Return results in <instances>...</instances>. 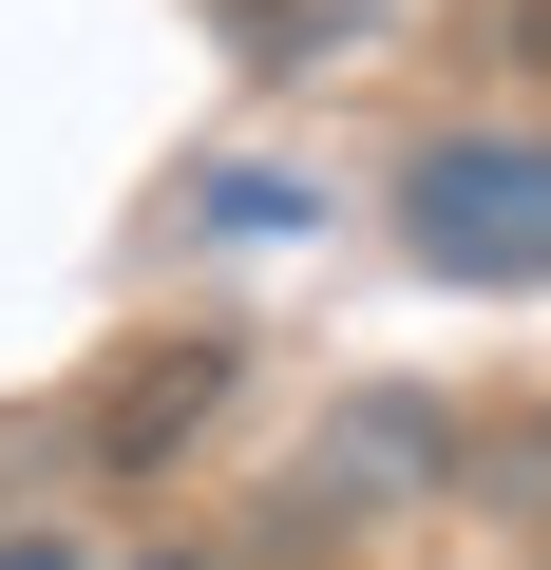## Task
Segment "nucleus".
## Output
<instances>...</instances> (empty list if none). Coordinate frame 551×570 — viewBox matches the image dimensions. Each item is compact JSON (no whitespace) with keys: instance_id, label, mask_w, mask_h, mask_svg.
Wrapping results in <instances>:
<instances>
[{"instance_id":"6","label":"nucleus","mask_w":551,"mask_h":570,"mask_svg":"<svg viewBox=\"0 0 551 570\" xmlns=\"http://www.w3.org/2000/svg\"><path fill=\"white\" fill-rule=\"evenodd\" d=\"M134 570H209V551H134Z\"/></svg>"},{"instance_id":"1","label":"nucleus","mask_w":551,"mask_h":570,"mask_svg":"<svg viewBox=\"0 0 551 570\" xmlns=\"http://www.w3.org/2000/svg\"><path fill=\"white\" fill-rule=\"evenodd\" d=\"M400 228L456 285H551V134H437L400 171Z\"/></svg>"},{"instance_id":"4","label":"nucleus","mask_w":551,"mask_h":570,"mask_svg":"<svg viewBox=\"0 0 551 570\" xmlns=\"http://www.w3.org/2000/svg\"><path fill=\"white\" fill-rule=\"evenodd\" d=\"M456 494H475L494 532H551V400H513V419H475V438H456Z\"/></svg>"},{"instance_id":"2","label":"nucleus","mask_w":551,"mask_h":570,"mask_svg":"<svg viewBox=\"0 0 551 570\" xmlns=\"http://www.w3.org/2000/svg\"><path fill=\"white\" fill-rule=\"evenodd\" d=\"M228 381H247V343H228V324H152V343L77 400V456H96V475H171V456L228 419Z\"/></svg>"},{"instance_id":"5","label":"nucleus","mask_w":551,"mask_h":570,"mask_svg":"<svg viewBox=\"0 0 551 570\" xmlns=\"http://www.w3.org/2000/svg\"><path fill=\"white\" fill-rule=\"evenodd\" d=\"M0 570H77V551H58V532H0Z\"/></svg>"},{"instance_id":"3","label":"nucleus","mask_w":551,"mask_h":570,"mask_svg":"<svg viewBox=\"0 0 551 570\" xmlns=\"http://www.w3.org/2000/svg\"><path fill=\"white\" fill-rule=\"evenodd\" d=\"M456 438H475V419H437V400H400V381H381V400H343V419H324V456H305L324 494H305V513H400V494H437V475H456Z\"/></svg>"}]
</instances>
